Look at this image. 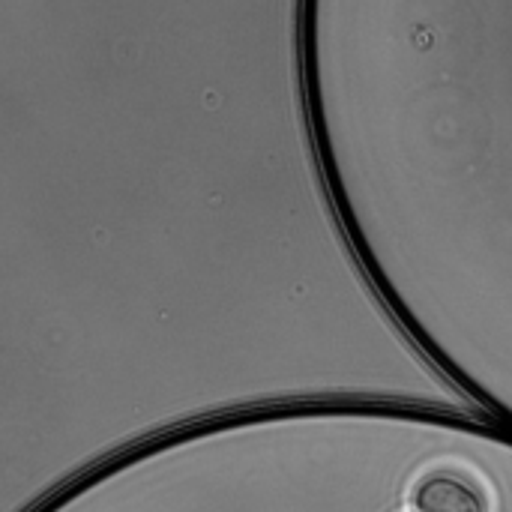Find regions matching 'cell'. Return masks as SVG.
<instances>
[{
    "label": "cell",
    "mask_w": 512,
    "mask_h": 512,
    "mask_svg": "<svg viewBox=\"0 0 512 512\" xmlns=\"http://www.w3.org/2000/svg\"><path fill=\"white\" fill-rule=\"evenodd\" d=\"M414 512H489L486 498L456 474H429L411 492Z\"/></svg>",
    "instance_id": "obj_1"
}]
</instances>
